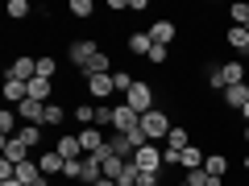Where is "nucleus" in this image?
Segmentation results:
<instances>
[{
	"label": "nucleus",
	"instance_id": "43",
	"mask_svg": "<svg viewBox=\"0 0 249 186\" xmlns=\"http://www.w3.org/2000/svg\"><path fill=\"white\" fill-rule=\"evenodd\" d=\"M29 186H46V178H37V182H29Z\"/></svg>",
	"mask_w": 249,
	"mask_h": 186
},
{
	"label": "nucleus",
	"instance_id": "45",
	"mask_svg": "<svg viewBox=\"0 0 249 186\" xmlns=\"http://www.w3.org/2000/svg\"><path fill=\"white\" fill-rule=\"evenodd\" d=\"M175 186H191V182H175Z\"/></svg>",
	"mask_w": 249,
	"mask_h": 186
},
{
	"label": "nucleus",
	"instance_id": "12",
	"mask_svg": "<svg viewBox=\"0 0 249 186\" xmlns=\"http://www.w3.org/2000/svg\"><path fill=\"white\" fill-rule=\"evenodd\" d=\"M9 75H13V79H21V83H34L37 79V58H13Z\"/></svg>",
	"mask_w": 249,
	"mask_h": 186
},
{
	"label": "nucleus",
	"instance_id": "31",
	"mask_svg": "<svg viewBox=\"0 0 249 186\" xmlns=\"http://www.w3.org/2000/svg\"><path fill=\"white\" fill-rule=\"evenodd\" d=\"M229 17H232V25L249 29V4H245V0H237V4H232V9H229Z\"/></svg>",
	"mask_w": 249,
	"mask_h": 186
},
{
	"label": "nucleus",
	"instance_id": "1",
	"mask_svg": "<svg viewBox=\"0 0 249 186\" xmlns=\"http://www.w3.org/2000/svg\"><path fill=\"white\" fill-rule=\"evenodd\" d=\"M170 128H175V124H170V116H166V112H158V108L142 116V133H145V141H166Z\"/></svg>",
	"mask_w": 249,
	"mask_h": 186
},
{
	"label": "nucleus",
	"instance_id": "8",
	"mask_svg": "<svg viewBox=\"0 0 249 186\" xmlns=\"http://www.w3.org/2000/svg\"><path fill=\"white\" fill-rule=\"evenodd\" d=\"M150 37H154V46H166V50H170L175 37H178V25H175V21H154V25H150Z\"/></svg>",
	"mask_w": 249,
	"mask_h": 186
},
{
	"label": "nucleus",
	"instance_id": "41",
	"mask_svg": "<svg viewBox=\"0 0 249 186\" xmlns=\"http://www.w3.org/2000/svg\"><path fill=\"white\" fill-rule=\"evenodd\" d=\"M0 186H21V182H17V178H9V182H0Z\"/></svg>",
	"mask_w": 249,
	"mask_h": 186
},
{
	"label": "nucleus",
	"instance_id": "26",
	"mask_svg": "<svg viewBox=\"0 0 249 186\" xmlns=\"http://www.w3.org/2000/svg\"><path fill=\"white\" fill-rule=\"evenodd\" d=\"M54 71H58V58L54 54H37V79H54Z\"/></svg>",
	"mask_w": 249,
	"mask_h": 186
},
{
	"label": "nucleus",
	"instance_id": "44",
	"mask_svg": "<svg viewBox=\"0 0 249 186\" xmlns=\"http://www.w3.org/2000/svg\"><path fill=\"white\" fill-rule=\"evenodd\" d=\"M241 166H245V170H249V157H245V161H241Z\"/></svg>",
	"mask_w": 249,
	"mask_h": 186
},
{
	"label": "nucleus",
	"instance_id": "20",
	"mask_svg": "<svg viewBox=\"0 0 249 186\" xmlns=\"http://www.w3.org/2000/svg\"><path fill=\"white\" fill-rule=\"evenodd\" d=\"M150 50H154V37H150V33H129V54L150 58Z\"/></svg>",
	"mask_w": 249,
	"mask_h": 186
},
{
	"label": "nucleus",
	"instance_id": "15",
	"mask_svg": "<svg viewBox=\"0 0 249 186\" xmlns=\"http://www.w3.org/2000/svg\"><path fill=\"white\" fill-rule=\"evenodd\" d=\"M245 104H249V83H241V87H224V108H229V112H241Z\"/></svg>",
	"mask_w": 249,
	"mask_h": 186
},
{
	"label": "nucleus",
	"instance_id": "25",
	"mask_svg": "<svg viewBox=\"0 0 249 186\" xmlns=\"http://www.w3.org/2000/svg\"><path fill=\"white\" fill-rule=\"evenodd\" d=\"M37 178H42V166H37V161H21V166H17V182L21 186L37 182Z\"/></svg>",
	"mask_w": 249,
	"mask_h": 186
},
{
	"label": "nucleus",
	"instance_id": "35",
	"mask_svg": "<svg viewBox=\"0 0 249 186\" xmlns=\"http://www.w3.org/2000/svg\"><path fill=\"white\" fill-rule=\"evenodd\" d=\"M96 128H112V104L96 108Z\"/></svg>",
	"mask_w": 249,
	"mask_h": 186
},
{
	"label": "nucleus",
	"instance_id": "4",
	"mask_svg": "<svg viewBox=\"0 0 249 186\" xmlns=\"http://www.w3.org/2000/svg\"><path fill=\"white\" fill-rule=\"evenodd\" d=\"M124 104L133 108V112H142V116H145V112H154V87L137 79V83H133V91L124 95Z\"/></svg>",
	"mask_w": 249,
	"mask_h": 186
},
{
	"label": "nucleus",
	"instance_id": "32",
	"mask_svg": "<svg viewBox=\"0 0 249 186\" xmlns=\"http://www.w3.org/2000/svg\"><path fill=\"white\" fill-rule=\"evenodd\" d=\"M75 120H79L83 128H91V124H96V108L91 104H75Z\"/></svg>",
	"mask_w": 249,
	"mask_h": 186
},
{
	"label": "nucleus",
	"instance_id": "21",
	"mask_svg": "<svg viewBox=\"0 0 249 186\" xmlns=\"http://www.w3.org/2000/svg\"><path fill=\"white\" fill-rule=\"evenodd\" d=\"M178 166L183 170H199L204 166V149H199V145H187V149L178 153Z\"/></svg>",
	"mask_w": 249,
	"mask_h": 186
},
{
	"label": "nucleus",
	"instance_id": "9",
	"mask_svg": "<svg viewBox=\"0 0 249 186\" xmlns=\"http://www.w3.org/2000/svg\"><path fill=\"white\" fill-rule=\"evenodd\" d=\"M75 137H79V145H83V153H100V149H104V128H96V124H91V128H79V133H75Z\"/></svg>",
	"mask_w": 249,
	"mask_h": 186
},
{
	"label": "nucleus",
	"instance_id": "13",
	"mask_svg": "<svg viewBox=\"0 0 249 186\" xmlns=\"http://www.w3.org/2000/svg\"><path fill=\"white\" fill-rule=\"evenodd\" d=\"M245 79H249V75H245V66H241L237 58H232V62H224V66H220V83H224V87H241Z\"/></svg>",
	"mask_w": 249,
	"mask_h": 186
},
{
	"label": "nucleus",
	"instance_id": "42",
	"mask_svg": "<svg viewBox=\"0 0 249 186\" xmlns=\"http://www.w3.org/2000/svg\"><path fill=\"white\" fill-rule=\"evenodd\" d=\"M241 141H245V145H249V124H245V133H241Z\"/></svg>",
	"mask_w": 249,
	"mask_h": 186
},
{
	"label": "nucleus",
	"instance_id": "30",
	"mask_svg": "<svg viewBox=\"0 0 249 186\" xmlns=\"http://www.w3.org/2000/svg\"><path fill=\"white\" fill-rule=\"evenodd\" d=\"M0 133L17 137V108H4V112H0Z\"/></svg>",
	"mask_w": 249,
	"mask_h": 186
},
{
	"label": "nucleus",
	"instance_id": "17",
	"mask_svg": "<svg viewBox=\"0 0 249 186\" xmlns=\"http://www.w3.org/2000/svg\"><path fill=\"white\" fill-rule=\"evenodd\" d=\"M54 149L62 153V161H79L83 157V145H79V137H58V145Z\"/></svg>",
	"mask_w": 249,
	"mask_h": 186
},
{
	"label": "nucleus",
	"instance_id": "23",
	"mask_svg": "<svg viewBox=\"0 0 249 186\" xmlns=\"http://www.w3.org/2000/svg\"><path fill=\"white\" fill-rule=\"evenodd\" d=\"M50 95H54V83H50V79H34V83H29V99L50 104Z\"/></svg>",
	"mask_w": 249,
	"mask_h": 186
},
{
	"label": "nucleus",
	"instance_id": "34",
	"mask_svg": "<svg viewBox=\"0 0 249 186\" xmlns=\"http://www.w3.org/2000/svg\"><path fill=\"white\" fill-rule=\"evenodd\" d=\"M137 178H142V170H137L133 161H129V166L121 170V178H116V186H137Z\"/></svg>",
	"mask_w": 249,
	"mask_h": 186
},
{
	"label": "nucleus",
	"instance_id": "7",
	"mask_svg": "<svg viewBox=\"0 0 249 186\" xmlns=\"http://www.w3.org/2000/svg\"><path fill=\"white\" fill-rule=\"evenodd\" d=\"M83 83H88V95H91V99H112V95H116L112 75H91V79H83Z\"/></svg>",
	"mask_w": 249,
	"mask_h": 186
},
{
	"label": "nucleus",
	"instance_id": "37",
	"mask_svg": "<svg viewBox=\"0 0 249 186\" xmlns=\"http://www.w3.org/2000/svg\"><path fill=\"white\" fill-rule=\"evenodd\" d=\"M62 178H67V182H79V161H67V170H62Z\"/></svg>",
	"mask_w": 249,
	"mask_h": 186
},
{
	"label": "nucleus",
	"instance_id": "28",
	"mask_svg": "<svg viewBox=\"0 0 249 186\" xmlns=\"http://www.w3.org/2000/svg\"><path fill=\"white\" fill-rule=\"evenodd\" d=\"M133 75L129 71H112V87H116V95H129V91H133Z\"/></svg>",
	"mask_w": 249,
	"mask_h": 186
},
{
	"label": "nucleus",
	"instance_id": "16",
	"mask_svg": "<svg viewBox=\"0 0 249 186\" xmlns=\"http://www.w3.org/2000/svg\"><path fill=\"white\" fill-rule=\"evenodd\" d=\"M224 42H229V50H237V54H249V29H241V25H229Z\"/></svg>",
	"mask_w": 249,
	"mask_h": 186
},
{
	"label": "nucleus",
	"instance_id": "5",
	"mask_svg": "<svg viewBox=\"0 0 249 186\" xmlns=\"http://www.w3.org/2000/svg\"><path fill=\"white\" fill-rule=\"evenodd\" d=\"M96 54H100V46L91 42V37H79V42H71V46H67V58H71L75 66H79V71L88 66L91 58H96Z\"/></svg>",
	"mask_w": 249,
	"mask_h": 186
},
{
	"label": "nucleus",
	"instance_id": "14",
	"mask_svg": "<svg viewBox=\"0 0 249 186\" xmlns=\"http://www.w3.org/2000/svg\"><path fill=\"white\" fill-rule=\"evenodd\" d=\"M0 149H4V161H13V166H21V161H29V149L17 141V137H4L0 141Z\"/></svg>",
	"mask_w": 249,
	"mask_h": 186
},
{
	"label": "nucleus",
	"instance_id": "3",
	"mask_svg": "<svg viewBox=\"0 0 249 186\" xmlns=\"http://www.w3.org/2000/svg\"><path fill=\"white\" fill-rule=\"evenodd\" d=\"M142 128V112H133L129 104H112V133H133Z\"/></svg>",
	"mask_w": 249,
	"mask_h": 186
},
{
	"label": "nucleus",
	"instance_id": "38",
	"mask_svg": "<svg viewBox=\"0 0 249 186\" xmlns=\"http://www.w3.org/2000/svg\"><path fill=\"white\" fill-rule=\"evenodd\" d=\"M158 178L162 174H142V178H137V186H158Z\"/></svg>",
	"mask_w": 249,
	"mask_h": 186
},
{
	"label": "nucleus",
	"instance_id": "29",
	"mask_svg": "<svg viewBox=\"0 0 249 186\" xmlns=\"http://www.w3.org/2000/svg\"><path fill=\"white\" fill-rule=\"evenodd\" d=\"M67 116H71V112H67V108H62V104H54V99H50V104H46V124H50V128H58V124L67 120Z\"/></svg>",
	"mask_w": 249,
	"mask_h": 186
},
{
	"label": "nucleus",
	"instance_id": "19",
	"mask_svg": "<svg viewBox=\"0 0 249 186\" xmlns=\"http://www.w3.org/2000/svg\"><path fill=\"white\" fill-rule=\"evenodd\" d=\"M37 166H42V174H58V178H62V170H67V161H62V153H58V149H46Z\"/></svg>",
	"mask_w": 249,
	"mask_h": 186
},
{
	"label": "nucleus",
	"instance_id": "18",
	"mask_svg": "<svg viewBox=\"0 0 249 186\" xmlns=\"http://www.w3.org/2000/svg\"><path fill=\"white\" fill-rule=\"evenodd\" d=\"M79 75H83V79H91V75H112V58H108V54L100 50V54H96V58L88 62V66H83Z\"/></svg>",
	"mask_w": 249,
	"mask_h": 186
},
{
	"label": "nucleus",
	"instance_id": "6",
	"mask_svg": "<svg viewBox=\"0 0 249 186\" xmlns=\"http://www.w3.org/2000/svg\"><path fill=\"white\" fill-rule=\"evenodd\" d=\"M100 178H104L100 157H96V153H83V157H79V182H83V186H96Z\"/></svg>",
	"mask_w": 249,
	"mask_h": 186
},
{
	"label": "nucleus",
	"instance_id": "10",
	"mask_svg": "<svg viewBox=\"0 0 249 186\" xmlns=\"http://www.w3.org/2000/svg\"><path fill=\"white\" fill-rule=\"evenodd\" d=\"M17 116L25 124H42L46 128V104H37V99H25V104H17Z\"/></svg>",
	"mask_w": 249,
	"mask_h": 186
},
{
	"label": "nucleus",
	"instance_id": "2",
	"mask_svg": "<svg viewBox=\"0 0 249 186\" xmlns=\"http://www.w3.org/2000/svg\"><path fill=\"white\" fill-rule=\"evenodd\" d=\"M133 166L142 170V174H162V166H166V157H162V149L158 145H142V149H137V157H133Z\"/></svg>",
	"mask_w": 249,
	"mask_h": 186
},
{
	"label": "nucleus",
	"instance_id": "40",
	"mask_svg": "<svg viewBox=\"0 0 249 186\" xmlns=\"http://www.w3.org/2000/svg\"><path fill=\"white\" fill-rule=\"evenodd\" d=\"M241 120H245V124H249V104H245V108H241Z\"/></svg>",
	"mask_w": 249,
	"mask_h": 186
},
{
	"label": "nucleus",
	"instance_id": "33",
	"mask_svg": "<svg viewBox=\"0 0 249 186\" xmlns=\"http://www.w3.org/2000/svg\"><path fill=\"white\" fill-rule=\"evenodd\" d=\"M4 13H9V21H25L29 17V0H9V9H4Z\"/></svg>",
	"mask_w": 249,
	"mask_h": 186
},
{
	"label": "nucleus",
	"instance_id": "22",
	"mask_svg": "<svg viewBox=\"0 0 249 186\" xmlns=\"http://www.w3.org/2000/svg\"><path fill=\"white\" fill-rule=\"evenodd\" d=\"M17 141L25 145V149H37V145H42V124H25V128H17Z\"/></svg>",
	"mask_w": 249,
	"mask_h": 186
},
{
	"label": "nucleus",
	"instance_id": "27",
	"mask_svg": "<svg viewBox=\"0 0 249 186\" xmlns=\"http://www.w3.org/2000/svg\"><path fill=\"white\" fill-rule=\"evenodd\" d=\"M71 17L75 21H91L96 17V4H91V0H71Z\"/></svg>",
	"mask_w": 249,
	"mask_h": 186
},
{
	"label": "nucleus",
	"instance_id": "39",
	"mask_svg": "<svg viewBox=\"0 0 249 186\" xmlns=\"http://www.w3.org/2000/svg\"><path fill=\"white\" fill-rule=\"evenodd\" d=\"M96 186H116V182H112V178H100V182H96Z\"/></svg>",
	"mask_w": 249,
	"mask_h": 186
},
{
	"label": "nucleus",
	"instance_id": "36",
	"mask_svg": "<svg viewBox=\"0 0 249 186\" xmlns=\"http://www.w3.org/2000/svg\"><path fill=\"white\" fill-rule=\"evenodd\" d=\"M166 58H170V50H166V46H154V50H150V62H154V66H162Z\"/></svg>",
	"mask_w": 249,
	"mask_h": 186
},
{
	"label": "nucleus",
	"instance_id": "24",
	"mask_svg": "<svg viewBox=\"0 0 249 186\" xmlns=\"http://www.w3.org/2000/svg\"><path fill=\"white\" fill-rule=\"evenodd\" d=\"M204 170H208L212 178H224V174H229V157H224V153H208V157H204Z\"/></svg>",
	"mask_w": 249,
	"mask_h": 186
},
{
	"label": "nucleus",
	"instance_id": "11",
	"mask_svg": "<svg viewBox=\"0 0 249 186\" xmlns=\"http://www.w3.org/2000/svg\"><path fill=\"white\" fill-rule=\"evenodd\" d=\"M108 149H112L121 161H133V157H137V145L129 141L124 133H112V137H108Z\"/></svg>",
	"mask_w": 249,
	"mask_h": 186
}]
</instances>
